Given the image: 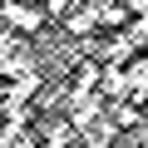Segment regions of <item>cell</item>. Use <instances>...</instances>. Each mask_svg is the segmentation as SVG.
<instances>
[{
    "instance_id": "6da1fadb",
    "label": "cell",
    "mask_w": 148,
    "mask_h": 148,
    "mask_svg": "<svg viewBox=\"0 0 148 148\" xmlns=\"http://www.w3.org/2000/svg\"><path fill=\"white\" fill-rule=\"evenodd\" d=\"M5 25L15 30H25V35H35L40 25H45V10H30V5H20V0H5Z\"/></svg>"
},
{
    "instance_id": "7a4b0ae2",
    "label": "cell",
    "mask_w": 148,
    "mask_h": 148,
    "mask_svg": "<svg viewBox=\"0 0 148 148\" xmlns=\"http://www.w3.org/2000/svg\"><path fill=\"white\" fill-rule=\"evenodd\" d=\"M138 119H143V104H133V99H123V104H114V128H138Z\"/></svg>"
},
{
    "instance_id": "3957f363",
    "label": "cell",
    "mask_w": 148,
    "mask_h": 148,
    "mask_svg": "<svg viewBox=\"0 0 148 148\" xmlns=\"http://www.w3.org/2000/svg\"><path fill=\"white\" fill-rule=\"evenodd\" d=\"M45 15L49 20H69L74 15V0H45Z\"/></svg>"
}]
</instances>
